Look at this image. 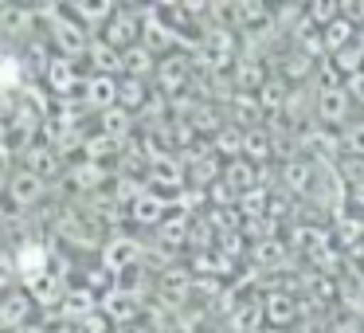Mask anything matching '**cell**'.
Segmentation results:
<instances>
[{"label":"cell","instance_id":"24","mask_svg":"<svg viewBox=\"0 0 364 333\" xmlns=\"http://www.w3.org/2000/svg\"><path fill=\"white\" fill-rule=\"evenodd\" d=\"M188 231H192V216L188 212H168V220L157 228V239L165 247H181V243H188Z\"/></svg>","mask_w":364,"mask_h":333},{"label":"cell","instance_id":"22","mask_svg":"<svg viewBox=\"0 0 364 333\" xmlns=\"http://www.w3.org/2000/svg\"><path fill=\"white\" fill-rule=\"evenodd\" d=\"M153 98H149V83L141 79H118V106L122 110H129L137 118V110H145Z\"/></svg>","mask_w":364,"mask_h":333},{"label":"cell","instance_id":"19","mask_svg":"<svg viewBox=\"0 0 364 333\" xmlns=\"http://www.w3.org/2000/svg\"><path fill=\"white\" fill-rule=\"evenodd\" d=\"M188 75H192V63L184 56H165L157 63V83H161V90H168V95H176V90L188 83Z\"/></svg>","mask_w":364,"mask_h":333},{"label":"cell","instance_id":"23","mask_svg":"<svg viewBox=\"0 0 364 333\" xmlns=\"http://www.w3.org/2000/svg\"><path fill=\"white\" fill-rule=\"evenodd\" d=\"M356 32H360V28H353L345 16H341V20H333L329 28H321V40H325V59H329V56H337V51H345L348 43H356Z\"/></svg>","mask_w":364,"mask_h":333},{"label":"cell","instance_id":"8","mask_svg":"<svg viewBox=\"0 0 364 333\" xmlns=\"http://www.w3.org/2000/svg\"><path fill=\"white\" fill-rule=\"evenodd\" d=\"M98 314H102L114 329H118V325H134L137 314H141V302H137L129 290L114 286V290H106L102 298H98Z\"/></svg>","mask_w":364,"mask_h":333},{"label":"cell","instance_id":"10","mask_svg":"<svg viewBox=\"0 0 364 333\" xmlns=\"http://www.w3.org/2000/svg\"><path fill=\"white\" fill-rule=\"evenodd\" d=\"M168 208H173V200H168L165 192L145 189L141 196L129 204V220H134L137 228H161V223L168 220Z\"/></svg>","mask_w":364,"mask_h":333},{"label":"cell","instance_id":"13","mask_svg":"<svg viewBox=\"0 0 364 333\" xmlns=\"http://www.w3.org/2000/svg\"><path fill=\"white\" fill-rule=\"evenodd\" d=\"M184 165L173 157V153H153L149 157V189L157 192V189H173V192H181L184 189Z\"/></svg>","mask_w":364,"mask_h":333},{"label":"cell","instance_id":"34","mask_svg":"<svg viewBox=\"0 0 364 333\" xmlns=\"http://www.w3.org/2000/svg\"><path fill=\"white\" fill-rule=\"evenodd\" d=\"M255 259L267 263V267H274V263L282 259V243H278V239H270V243H259V247H255Z\"/></svg>","mask_w":364,"mask_h":333},{"label":"cell","instance_id":"29","mask_svg":"<svg viewBox=\"0 0 364 333\" xmlns=\"http://www.w3.org/2000/svg\"><path fill=\"white\" fill-rule=\"evenodd\" d=\"M114 149H118V142H110L106 134H87V142H82V153H87L90 165H102Z\"/></svg>","mask_w":364,"mask_h":333},{"label":"cell","instance_id":"25","mask_svg":"<svg viewBox=\"0 0 364 333\" xmlns=\"http://www.w3.org/2000/svg\"><path fill=\"white\" fill-rule=\"evenodd\" d=\"M192 282H196V278L188 275V270H165V275H161V298L165 302H184L188 298V290H192Z\"/></svg>","mask_w":364,"mask_h":333},{"label":"cell","instance_id":"12","mask_svg":"<svg viewBox=\"0 0 364 333\" xmlns=\"http://www.w3.org/2000/svg\"><path fill=\"white\" fill-rule=\"evenodd\" d=\"M262 322H267V329H290L298 322V298L286 290H270L262 298Z\"/></svg>","mask_w":364,"mask_h":333},{"label":"cell","instance_id":"38","mask_svg":"<svg viewBox=\"0 0 364 333\" xmlns=\"http://www.w3.org/2000/svg\"><path fill=\"white\" fill-rule=\"evenodd\" d=\"M262 333H294V329H262Z\"/></svg>","mask_w":364,"mask_h":333},{"label":"cell","instance_id":"9","mask_svg":"<svg viewBox=\"0 0 364 333\" xmlns=\"http://www.w3.org/2000/svg\"><path fill=\"white\" fill-rule=\"evenodd\" d=\"M67 270H43L40 278H36L32 286H24L28 294H32V302H36V310H59L63 306V298H67Z\"/></svg>","mask_w":364,"mask_h":333},{"label":"cell","instance_id":"6","mask_svg":"<svg viewBox=\"0 0 364 333\" xmlns=\"http://www.w3.org/2000/svg\"><path fill=\"white\" fill-rule=\"evenodd\" d=\"M98 40H106L114 51H129L134 43H141V12L137 9H118L110 16V24L98 32Z\"/></svg>","mask_w":364,"mask_h":333},{"label":"cell","instance_id":"7","mask_svg":"<svg viewBox=\"0 0 364 333\" xmlns=\"http://www.w3.org/2000/svg\"><path fill=\"white\" fill-rule=\"evenodd\" d=\"M43 83L55 98H71L75 90H82V75H79V63L75 59H63V56H51L43 63Z\"/></svg>","mask_w":364,"mask_h":333},{"label":"cell","instance_id":"16","mask_svg":"<svg viewBox=\"0 0 364 333\" xmlns=\"http://www.w3.org/2000/svg\"><path fill=\"white\" fill-rule=\"evenodd\" d=\"M157 63H161V59L153 56L145 43H134L129 51H122V79H141V83H149L153 75H157Z\"/></svg>","mask_w":364,"mask_h":333},{"label":"cell","instance_id":"27","mask_svg":"<svg viewBox=\"0 0 364 333\" xmlns=\"http://www.w3.org/2000/svg\"><path fill=\"white\" fill-rule=\"evenodd\" d=\"M270 153H274V142L267 137V130H262V126L259 130H247V134H243V157L255 165V161L270 157Z\"/></svg>","mask_w":364,"mask_h":333},{"label":"cell","instance_id":"40","mask_svg":"<svg viewBox=\"0 0 364 333\" xmlns=\"http://www.w3.org/2000/svg\"><path fill=\"white\" fill-rule=\"evenodd\" d=\"M360 333H364V329H360Z\"/></svg>","mask_w":364,"mask_h":333},{"label":"cell","instance_id":"17","mask_svg":"<svg viewBox=\"0 0 364 333\" xmlns=\"http://www.w3.org/2000/svg\"><path fill=\"white\" fill-rule=\"evenodd\" d=\"M87 63H90V75H110V79H122V51H114L106 40H90L87 48Z\"/></svg>","mask_w":364,"mask_h":333},{"label":"cell","instance_id":"14","mask_svg":"<svg viewBox=\"0 0 364 333\" xmlns=\"http://www.w3.org/2000/svg\"><path fill=\"white\" fill-rule=\"evenodd\" d=\"M348 95H345V87H317V95H314V114L321 122H329V126H345V118H348Z\"/></svg>","mask_w":364,"mask_h":333},{"label":"cell","instance_id":"3","mask_svg":"<svg viewBox=\"0 0 364 333\" xmlns=\"http://www.w3.org/2000/svg\"><path fill=\"white\" fill-rule=\"evenodd\" d=\"M141 259H145V251H141V243H137L134 236H110L102 243V267L110 270V275H126V270H134V267H141Z\"/></svg>","mask_w":364,"mask_h":333},{"label":"cell","instance_id":"20","mask_svg":"<svg viewBox=\"0 0 364 333\" xmlns=\"http://www.w3.org/2000/svg\"><path fill=\"white\" fill-rule=\"evenodd\" d=\"M98 122H102V126H98V134H106L110 137V142H129V137H134V114L129 110H122V106H114V110H106V114H98Z\"/></svg>","mask_w":364,"mask_h":333},{"label":"cell","instance_id":"4","mask_svg":"<svg viewBox=\"0 0 364 333\" xmlns=\"http://www.w3.org/2000/svg\"><path fill=\"white\" fill-rule=\"evenodd\" d=\"M36 317V302L24 286H12V290L0 294V333H16L24 325H32Z\"/></svg>","mask_w":364,"mask_h":333},{"label":"cell","instance_id":"21","mask_svg":"<svg viewBox=\"0 0 364 333\" xmlns=\"http://www.w3.org/2000/svg\"><path fill=\"white\" fill-rule=\"evenodd\" d=\"M220 173H223V184H228V189L235 192V196H247L251 189H259V184H255V165H251L247 157L228 161V165H223Z\"/></svg>","mask_w":364,"mask_h":333},{"label":"cell","instance_id":"39","mask_svg":"<svg viewBox=\"0 0 364 333\" xmlns=\"http://www.w3.org/2000/svg\"><path fill=\"white\" fill-rule=\"evenodd\" d=\"M360 228H364V212H360Z\"/></svg>","mask_w":364,"mask_h":333},{"label":"cell","instance_id":"37","mask_svg":"<svg viewBox=\"0 0 364 333\" xmlns=\"http://www.w3.org/2000/svg\"><path fill=\"white\" fill-rule=\"evenodd\" d=\"M16 333H43V329H40V322H32V325H24V329H16Z\"/></svg>","mask_w":364,"mask_h":333},{"label":"cell","instance_id":"36","mask_svg":"<svg viewBox=\"0 0 364 333\" xmlns=\"http://www.w3.org/2000/svg\"><path fill=\"white\" fill-rule=\"evenodd\" d=\"M110 333H149V329H145L141 322H134V325H118V329H110Z\"/></svg>","mask_w":364,"mask_h":333},{"label":"cell","instance_id":"33","mask_svg":"<svg viewBox=\"0 0 364 333\" xmlns=\"http://www.w3.org/2000/svg\"><path fill=\"white\" fill-rule=\"evenodd\" d=\"M345 95H348V102H356L364 110V71H356L345 79Z\"/></svg>","mask_w":364,"mask_h":333},{"label":"cell","instance_id":"2","mask_svg":"<svg viewBox=\"0 0 364 333\" xmlns=\"http://www.w3.org/2000/svg\"><path fill=\"white\" fill-rule=\"evenodd\" d=\"M12 263H16V275H20V286H32L36 278L43 275V270H51V251L48 243H40V239H20L16 251H12Z\"/></svg>","mask_w":364,"mask_h":333},{"label":"cell","instance_id":"15","mask_svg":"<svg viewBox=\"0 0 364 333\" xmlns=\"http://www.w3.org/2000/svg\"><path fill=\"white\" fill-rule=\"evenodd\" d=\"M24 169L28 173H36V176H43V181H48V176H55V173H63V153L55 149V145H48V142H32L24 149Z\"/></svg>","mask_w":364,"mask_h":333},{"label":"cell","instance_id":"31","mask_svg":"<svg viewBox=\"0 0 364 333\" xmlns=\"http://www.w3.org/2000/svg\"><path fill=\"white\" fill-rule=\"evenodd\" d=\"M20 75H24V63L16 56H9V51H0V90H16Z\"/></svg>","mask_w":364,"mask_h":333},{"label":"cell","instance_id":"32","mask_svg":"<svg viewBox=\"0 0 364 333\" xmlns=\"http://www.w3.org/2000/svg\"><path fill=\"white\" fill-rule=\"evenodd\" d=\"M110 329H114V325L106 322V317L98 314V310H95V314H87L82 322H75V325H71V333H110Z\"/></svg>","mask_w":364,"mask_h":333},{"label":"cell","instance_id":"28","mask_svg":"<svg viewBox=\"0 0 364 333\" xmlns=\"http://www.w3.org/2000/svg\"><path fill=\"white\" fill-rule=\"evenodd\" d=\"M341 153L345 157H364V122L341 126Z\"/></svg>","mask_w":364,"mask_h":333},{"label":"cell","instance_id":"35","mask_svg":"<svg viewBox=\"0 0 364 333\" xmlns=\"http://www.w3.org/2000/svg\"><path fill=\"white\" fill-rule=\"evenodd\" d=\"M325 333H360V325H356V317H341V322L325 325Z\"/></svg>","mask_w":364,"mask_h":333},{"label":"cell","instance_id":"1","mask_svg":"<svg viewBox=\"0 0 364 333\" xmlns=\"http://www.w3.org/2000/svg\"><path fill=\"white\" fill-rule=\"evenodd\" d=\"M40 20H48V40H51V48H55V56L75 59V63L87 59V48H90L95 36H90L71 12L59 9V4H51V9H40Z\"/></svg>","mask_w":364,"mask_h":333},{"label":"cell","instance_id":"11","mask_svg":"<svg viewBox=\"0 0 364 333\" xmlns=\"http://www.w3.org/2000/svg\"><path fill=\"white\" fill-rule=\"evenodd\" d=\"M82 106L95 114H106L118 106V79L110 75H87L82 79Z\"/></svg>","mask_w":364,"mask_h":333},{"label":"cell","instance_id":"18","mask_svg":"<svg viewBox=\"0 0 364 333\" xmlns=\"http://www.w3.org/2000/svg\"><path fill=\"white\" fill-rule=\"evenodd\" d=\"M67 12H71L87 32H102V28L110 24V16L118 12V4H114V0H95V4H71Z\"/></svg>","mask_w":364,"mask_h":333},{"label":"cell","instance_id":"30","mask_svg":"<svg viewBox=\"0 0 364 333\" xmlns=\"http://www.w3.org/2000/svg\"><path fill=\"white\" fill-rule=\"evenodd\" d=\"M306 20L317 28V32H321V28H329L333 20H341V4H337V0H321V4H309V9H306Z\"/></svg>","mask_w":364,"mask_h":333},{"label":"cell","instance_id":"5","mask_svg":"<svg viewBox=\"0 0 364 333\" xmlns=\"http://www.w3.org/2000/svg\"><path fill=\"white\" fill-rule=\"evenodd\" d=\"M9 204L20 208V212H32V208H40L43 200H48V181L36 173H28V169H16V173L9 176Z\"/></svg>","mask_w":364,"mask_h":333},{"label":"cell","instance_id":"26","mask_svg":"<svg viewBox=\"0 0 364 333\" xmlns=\"http://www.w3.org/2000/svg\"><path fill=\"white\" fill-rule=\"evenodd\" d=\"M282 181H286V192H309L314 165H309V161H286V165H282Z\"/></svg>","mask_w":364,"mask_h":333}]
</instances>
